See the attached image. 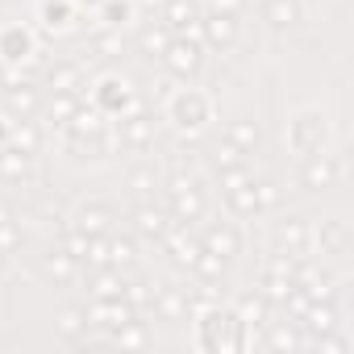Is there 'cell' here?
<instances>
[{
	"instance_id": "40",
	"label": "cell",
	"mask_w": 354,
	"mask_h": 354,
	"mask_svg": "<svg viewBox=\"0 0 354 354\" xmlns=\"http://www.w3.org/2000/svg\"><path fill=\"white\" fill-rule=\"evenodd\" d=\"M296 271H300V259H292V254H283V250H275L271 263H267V275L288 279V283H296Z\"/></svg>"
},
{
	"instance_id": "17",
	"label": "cell",
	"mask_w": 354,
	"mask_h": 354,
	"mask_svg": "<svg viewBox=\"0 0 354 354\" xmlns=\"http://www.w3.org/2000/svg\"><path fill=\"white\" fill-rule=\"evenodd\" d=\"M259 13L271 30H296L304 21V5L300 0H259Z\"/></svg>"
},
{
	"instance_id": "9",
	"label": "cell",
	"mask_w": 354,
	"mask_h": 354,
	"mask_svg": "<svg viewBox=\"0 0 354 354\" xmlns=\"http://www.w3.org/2000/svg\"><path fill=\"white\" fill-rule=\"evenodd\" d=\"M337 180H342V162L325 150H317L300 162V184L308 192H329V188H337Z\"/></svg>"
},
{
	"instance_id": "26",
	"label": "cell",
	"mask_w": 354,
	"mask_h": 354,
	"mask_svg": "<svg viewBox=\"0 0 354 354\" xmlns=\"http://www.w3.org/2000/svg\"><path fill=\"white\" fill-rule=\"evenodd\" d=\"M46 88L50 92H80L84 88V67L80 63H55L46 71Z\"/></svg>"
},
{
	"instance_id": "37",
	"label": "cell",
	"mask_w": 354,
	"mask_h": 354,
	"mask_svg": "<svg viewBox=\"0 0 354 354\" xmlns=\"http://www.w3.org/2000/svg\"><path fill=\"white\" fill-rule=\"evenodd\" d=\"M121 300H125L133 313H142V308H150V300H154V288H150L146 279H129V283L121 288Z\"/></svg>"
},
{
	"instance_id": "51",
	"label": "cell",
	"mask_w": 354,
	"mask_h": 354,
	"mask_svg": "<svg viewBox=\"0 0 354 354\" xmlns=\"http://www.w3.org/2000/svg\"><path fill=\"white\" fill-rule=\"evenodd\" d=\"M0 271H5V254H0Z\"/></svg>"
},
{
	"instance_id": "16",
	"label": "cell",
	"mask_w": 354,
	"mask_h": 354,
	"mask_svg": "<svg viewBox=\"0 0 354 354\" xmlns=\"http://www.w3.org/2000/svg\"><path fill=\"white\" fill-rule=\"evenodd\" d=\"M150 308H154L162 321H184V317L192 313V296H188V288H175V283H167V288H154V300H150Z\"/></svg>"
},
{
	"instance_id": "22",
	"label": "cell",
	"mask_w": 354,
	"mask_h": 354,
	"mask_svg": "<svg viewBox=\"0 0 354 354\" xmlns=\"http://www.w3.org/2000/svg\"><path fill=\"white\" fill-rule=\"evenodd\" d=\"M317 246H321V254L346 259V254H350V234H346V221H337V217L321 221V230H317Z\"/></svg>"
},
{
	"instance_id": "50",
	"label": "cell",
	"mask_w": 354,
	"mask_h": 354,
	"mask_svg": "<svg viewBox=\"0 0 354 354\" xmlns=\"http://www.w3.org/2000/svg\"><path fill=\"white\" fill-rule=\"evenodd\" d=\"M9 125H13V121H0V146L9 142Z\"/></svg>"
},
{
	"instance_id": "18",
	"label": "cell",
	"mask_w": 354,
	"mask_h": 354,
	"mask_svg": "<svg viewBox=\"0 0 354 354\" xmlns=\"http://www.w3.org/2000/svg\"><path fill=\"white\" fill-rule=\"evenodd\" d=\"M201 246H205V250H213V254H221V259L230 263V259L242 250V238H238V230H234L230 221H213V225H205Z\"/></svg>"
},
{
	"instance_id": "39",
	"label": "cell",
	"mask_w": 354,
	"mask_h": 354,
	"mask_svg": "<svg viewBox=\"0 0 354 354\" xmlns=\"http://www.w3.org/2000/svg\"><path fill=\"white\" fill-rule=\"evenodd\" d=\"M21 250V221L9 217V209H0V254Z\"/></svg>"
},
{
	"instance_id": "38",
	"label": "cell",
	"mask_w": 354,
	"mask_h": 354,
	"mask_svg": "<svg viewBox=\"0 0 354 354\" xmlns=\"http://www.w3.org/2000/svg\"><path fill=\"white\" fill-rule=\"evenodd\" d=\"M267 313H271V304H267L263 296H242V300H238V317H242L246 325H259V329H263V325H267Z\"/></svg>"
},
{
	"instance_id": "46",
	"label": "cell",
	"mask_w": 354,
	"mask_h": 354,
	"mask_svg": "<svg viewBox=\"0 0 354 354\" xmlns=\"http://www.w3.org/2000/svg\"><path fill=\"white\" fill-rule=\"evenodd\" d=\"M88 267H109V234L100 238H88V254H84Z\"/></svg>"
},
{
	"instance_id": "36",
	"label": "cell",
	"mask_w": 354,
	"mask_h": 354,
	"mask_svg": "<svg viewBox=\"0 0 354 354\" xmlns=\"http://www.w3.org/2000/svg\"><path fill=\"white\" fill-rule=\"evenodd\" d=\"M133 263H138V242H133V238H117V234H109V267L129 271Z\"/></svg>"
},
{
	"instance_id": "19",
	"label": "cell",
	"mask_w": 354,
	"mask_h": 354,
	"mask_svg": "<svg viewBox=\"0 0 354 354\" xmlns=\"http://www.w3.org/2000/svg\"><path fill=\"white\" fill-rule=\"evenodd\" d=\"M42 275H46L55 288H71V283H75V275H80V259H75V254H67V250L59 246V250L42 254Z\"/></svg>"
},
{
	"instance_id": "10",
	"label": "cell",
	"mask_w": 354,
	"mask_h": 354,
	"mask_svg": "<svg viewBox=\"0 0 354 354\" xmlns=\"http://www.w3.org/2000/svg\"><path fill=\"white\" fill-rule=\"evenodd\" d=\"M138 313L121 300V296H109V300H92V308H88V329H104L109 337L121 329V325H129Z\"/></svg>"
},
{
	"instance_id": "48",
	"label": "cell",
	"mask_w": 354,
	"mask_h": 354,
	"mask_svg": "<svg viewBox=\"0 0 354 354\" xmlns=\"http://www.w3.org/2000/svg\"><path fill=\"white\" fill-rule=\"evenodd\" d=\"M63 250H67V254H75V259L84 263V254H88V234H80V230L71 225V230L63 234Z\"/></svg>"
},
{
	"instance_id": "34",
	"label": "cell",
	"mask_w": 354,
	"mask_h": 354,
	"mask_svg": "<svg viewBox=\"0 0 354 354\" xmlns=\"http://www.w3.org/2000/svg\"><path fill=\"white\" fill-rule=\"evenodd\" d=\"M225 267H230V263H225L221 254L201 250V254H196V263H192L188 271H196V279H201V283H221V279H225Z\"/></svg>"
},
{
	"instance_id": "32",
	"label": "cell",
	"mask_w": 354,
	"mask_h": 354,
	"mask_svg": "<svg viewBox=\"0 0 354 354\" xmlns=\"http://www.w3.org/2000/svg\"><path fill=\"white\" fill-rule=\"evenodd\" d=\"M71 21H75L71 0H42V26H46L50 34H63V30H71Z\"/></svg>"
},
{
	"instance_id": "49",
	"label": "cell",
	"mask_w": 354,
	"mask_h": 354,
	"mask_svg": "<svg viewBox=\"0 0 354 354\" xmlns=\"http://www.w3.org/2000/svg\"><path fill=\"white\" fill-rule=\"evenodd\" d=\"M213 5V13H230V17H238L242 9H246V0H209Z\"/></svg>"
},
{
	"instance_id": "13",
	"label": "cell",
	"mask_w": 354,
	"mask_h": 354,
	"mask_svg": "<svg viewBox=\"0 0 354 354\" xmlns=\"http://www.w3.org/2000/svg\"><path fill=\"white\" fill-rule=\"evenodd\" d=\"M34 55H38V46H34V34L26 26H5L0 30V59H5L9 67H21Z\"/></svg>"
},
{
	"instance_id": "2",
	"label": "cell",
	"mask_w": 354,
	"mask_h": 354,
	"mask_svg": "<svg viewBox=\"0 0 354 354\" xmlns=\"http://www.w3.org/2000/svg\"><path fill=\"white\" fill-rule=\"evenodd\" d=\"M67 150H75L80 158H104L109 154V121L100 109H75V117L63 125Z\"/></svg>"
},
{
	"instance_id": "43",
	"label": "cell",
	"mask_w": 354,
	"mask_h": 354,
	"mask_svg": "<svg viewBox=\"0 0 354 354\" xmlns=\"http://www.w3.org/2000/svg\"><path fill=\"white\" fill-rule=\"evenodd\" d=\"M100 13H104V21L109 26H125L129 21V13H133V5H129V0H100Z\"/></svg>"
},
{
	"instance_id": "24",
	"label": "cell",
	"mask_w": 354,
	"mask_h": 354,
	"mask_svg": "<svg viewBox=\"0 0 354 354\" xmlns=\"http://www.w3.org/2000/svg\"><path fill=\"white\" fill-rule=\"evenodd\" d=\"M5 104H9V113H17V117H34V113L42 109V92H38L34 84H9V88H5Z\"/></svg>"
},
{
	"instance_id": "4",
	"label": "cell",
	"mask_w": 354,
	"mask_h": 354,
	"mask_svg": "<svg viewBox=\"0 0 354 354\" xmlns=\"http://www.w3.org/2000/svg\"><path fill=\"white\" fill-rule=\"evenodd\" d=\"M209 113H213V104H209V96H205L201 88H180V92L167 100V121L180 129V133H196V129H205Z\"/></svg>"
},
{
	"instance_id": "23",
	"label": "cell",
	"mask_w": 354,
	"mask_h": 354,
	"mask_svg": "<svg viewBox=\"0 0 354 354\" xmlns=\"http://www.w3.org/2000/svg\"><path fill=\"white\" fill-rule=\"evenodd\" d=\"M75 230L88 234V238L113 234V209H109V205H84V209L75 213Z\"/></svg>"
},
{
	"instance_id": "1",
	"label": "cell",
	"mask_w": 354,
	"mask_h": 354,
	"mask_svg": "<svg viewBox=\"0 0 354 354\" xmlns=\"http://www.w3.org/2000/svg\"><path fill=\"white\" fill-rule=\"evenodd\" d=\"M196 346L209 354H238L246 350V321L238 317V308L225 304H201L196 308Z\"/></svg>"
},
{
	"instance_id": "28",
	"label": "cell",
	"mask_w": 354,
	"mask_h": 354,
	"mask_svg": "<svg viewBox=\"0 0 354 354\" xmlns=\"http://www.w3.org/2000/svg\"><path fill=\"white\" fill-rule=\"evenodd\" d=\"M225 205L234 217H259V192H254V180L238 184V188H225Z\"/></svg>"
},
{
	"instance_id": "6",
	"label": "cell",
	"mask_w": 354,
	"mask_h": 354,
	"mask_svg": "<svg viewBox=\"0 0 354 354\" xmlns=\"http://www.w3.org/2000/svg\"><path fill=\"white\" fill-rule=\"evenodd\" d=\"M325 142H329V121H325V113L304 109L300 117H292V125H288V146H292L300 158L325 150Z\"/></svg>"
},
{
	"instance_id": "11",
	"label": "cell",
	"mask_w": 354,
	"mask_h": 354,
	"mask_svg": "<svg viewBox=\"0 0 354 354\" xmlns=\"http://www.w3.org/2000/svg\"><path fill=\"white\" fill-rule=\"evenodd\" d=\"M275 242H279V250H283V254H292V259H304V254H308V246H313L308 217H300V213H288V217L275 225Z\"/></svg>"
},
{
	"instance_id": "52",
	"label": "cell",
	"mask_w": 354,
	"mask_h": 354,
	"mask_svg": "<svg viewBox=\"0 0 354 354\" xmlns=\"http://www.w3.org/2000/svg\"><path fill=\"white\" fill-rule=\"evenodd\" d=\"M88 5H100V0H88Z\"/></svg>"
},
{
	"instance_id": "20",
	"label": "cell",
	"mask_w": 354,
	"mask_h": 354,
	"mask_svg": "<svg viewBox=\"0 0 354 354\" xmlns=\"http://www.w3.org/2000/svg\"><path fill=\"white\" fill-rule=\"evenodd\" d=\"M158 21H162L171 34H188V30H196V21H201V9H196V0H167Z\"/></svg>"
},
{
	"instance_id": "47",
	"label": "cell",
	"mask_w": 354,
	"mask_h": 354,
	"mask_svg": "<svg viewBox=\"0 0 354 354\" xmlns=\"http://www.w3.org/2000/svg\"><path fill=\"white\" fill-rule=\"evenodd\" d=\"M254 192H259V213H267V209L279 205V188L271 180H254Z\"/></svg>"
},
{
	"instance_id": "33",
	"label": "cell",
	"mask_w": 354,
	"mask_h": 354,
	"mask_svg": "<svg viewBox=\"0 0 354 354\" xmlns=\"http://www.w3.org/2000/svg\"><path fill=\"white\" fill-rule=\"evenodd\" d=\"M171 38H175V34H171L162 21H154V26H146V30L138 34V50H142L146 59H162V50H167Z\"/></svg>"
},
{
	"instance_id": "44",
	"label": "cell",
	"mask_w": 354,
	"mask_h": 354,
	"mask_svg": "<svg viewBox=\"0 0 354 354\" xmlns=\"http://www.w3.org/2000/svg\"><path fill=\"white\" fill-rule=\"evenodd\" d=\"M242 162H246V154H242L234 142H225V138H221V146L213 150V167H217V171H225V167H242Z\"/></svg>"
},
{
	"instance_id": "35",
	"label": "cell",
	"mask_w": 354,
	"mask_h": 354,
	"mask_svg": "<svg viewBox=\"0 0 354 354\" xmlns=\"http://www.w3.org/2000/svg\"><path fill=\"white\" fill-rule=\"evenodd\" d=\"M9 142H13L17 150H26V154H38V146H42V129H38L30 117H21L17 125H9Z\"/></svg>"
},
{
	"instance_id": "45",
	"label": "cell",
	"mask_w": 354,
	"mask_h": 354,
	"mask_svg": "<svg viewBox=\"0 0 354 354\" xmlns=\"http://www.w3.org/2000/svg\"><path fill=\"white\" fill-rule=\"evenodd\" d=\"M92 55H96V59H117V55H121V34H117V26L92 42Z\"/></svg>"
},
{
	"instance_id": "3",
	"label": "cell",
	"mask_w": 354,
	"mask_h": 354,
	"mask_svg": "<svg viewBox=\"0 0 354 354\" xmlns=\"http://www.w3.org/2000/svg\"><path fill=\"white\" fill-rule=\"evenodd\" d=\"M175 80H196L201 71H205V42L201 38H192V34H175L171 42H167V50H162V59H158Z\"/></svg>"
},
{
	"instance_id": "42",
	"label": "cell",
	"mask_w": 354,
	"mask_h": 354,
	"mask_svg": "<svg viewBox=\"0 0 354 354\" xmlns=\"http://www.w3.org/2000/svg\"><path fill=\"white\" fill-rule=\"evenodd\" d=\"M154 184H158L154 167H133V171H129V192H133V196H142V201H146V196L154 192Z\"/></svg>"
},
{
	"instance_id": "15",
	"label": "cell",
	"mask_w": 354,
	"mask_h": 354,
	"mask_svg": "<svg viewBox=\"0 0 354 354\" xmlns=\"http://www.w3.org/2000/svg\"><path fill=\"white\" fill-rule=\"evenodd\" d=\"M0 180L5 184H34V154H26L13 142H5L0 146Z\"/></svg>"
},
{
	"instance_id": "41",
	"label": "cell",
	"mask_w": 354,
	"mask_h": 354,
	"mask_svg": "<svg viewBox=\"0 0 354 354\" xmlns=\"http://www.w3.org/2000/svg\"><path fill=\"white\" fill-rule=\"evenodd\" d=\"M113 342H121V346H150V329H146V321H129V325H121L117 333H113Z\"/></svg>"
},
{
	"instance_id": "29",
	"label": "cell",
	"mask_w": 354,
	"mask_h": 354,
	"mask_svg": "<svg viewBox=\"0 0 354 354\" xmlns=\"http://www.w3.org/2000/svg\"><path fill=\"white\" fill-rule=\"evenodd\" d=\"M88 283H92V300H109V296H121L125 275H121L117 267H92Z\"/></svg>"
},
{
	"instance_id": "27",
	"label": "cell",
	"mask_w": 354,
	"mask_h": 354,
	"mask_svg": "<svg viewBox=\"0 0 354 354\" xmlns=\"http://www.w3.org/2000/svg\"><path fill=\"white\" fill-rule=\"evenodd\" d=\"M225 142H234V146H238V150L250 158V154L263 146V129H259L254 121H246V117H242V121H230V129H225Z\"/></svg>"
},
{
	"instance_id": "30",
	"label": "cell",
	"mask_w": 354,
	"mask_h": 354,
	"mask_svg": "<svg viewBox=\"0 0 354 354\" xmlns=\"http://www.w3.org/2000/svg\"><path fill=\"white\" fill-rule=\"evenodd\" d=\"M84 100H80V92H50V104H46V121L55 125V129H63L71 117H75V109H80Z\"/></svg>"
},
{
	"instance_id": "7",
	"label": "cell",
	"mask_w": 354,
	"mask_h": 354,
	"mask_svg": "<svg viewBox=\"0 0 354 354\" xmlns=\"http://www.w3.org/2000/svg\"><path fill=\"white\" fill-rule=\"evenodd\" d=\"M92 109H100L104 117H121V113H129L133 109V88H129V80L125 75H100L96 84H92Z\"/></svg>"
},
{
	"instance_id": "5",
	"label": "cell",
	"mask_w": 354,
	"mask_h": 354,
	"mask_svg": "<svg viewBox=\"0 0 354 354\" xmlns=\"http://www.w3.org/2000/svg\"><path fill=\"white\" fill-rule=\"evenodd\" d=\"M167 213H171V221H184V225L205 217V192L196 188L192 175H184V171L171 175V184H167Z\"/></svg>"
},
{
	"instance_id": "14",
	"label": "cell",
	"mask_w": 354,
	"mask_h": 354,
	"mask_svg": "<svg viewBox=\"0 0 354 354\" xmlns=\"http://www.w3.org/2000/svg\"><path fill=\"white\" fill-rule=\"evenodd\" d=\"M196 30H201V42L217 46V50H225V46L238 42V17H230V13H201Z\"/></svg>"
},
{
	"instance_id": "12",
	"label": "cell",
	"mask_w": 354,
	"mask_h": 354,
	"mask_svg": "<svg viewBox=\"0 0 354 354\" xmlns=\"http://www.w3.org/2000/svg\"><path fill=\"white\" fill-rule=\"evenodd\" d=\"M158 242L167 246V254L180 263V267H192V263H196V254L205 250V246H201V238H196V234H188V225H184V221H171V225H167V234H162Z\"/></svg>"
},
{
	"instance_id": "21",
	"label": "cell",
	"mask_w": 354,
	"mask_h": 354,
	"mask_svg": "<svg viewBox=\"0 0 354 354\" xmlns=\"http://www.w3.org/2000/svg\"><path fill=\"white\" fill-rule=\"evenodd\" d=\"M167 225H171V213H167V209H158V205H150V201H142V205L133 209V230H138L142 238L158 242V238L167 234Z\"/></svg>"
},
{
	"instance_id": "25",
	"label": "cell",
	"mask_w": 354,
	"mask_h": 354,
	"mask_svg": "<svg viewBox=\"0 0 354 354\" xmlns=\"http://www.w3.org/2000/svg\"><path fill=\"white\" fill-rule=\"evenodd\" d=\"M267 346L271 350H300L304 346V333H300V321H267Z\"/></svg>"
},
{
	"instance_id": "31",
	"label": "cell",
	"mask_w": 354,
	"mask_h": 354,
	"mask_svg": "<svg viewBox=\"0 0 354 354\" xmlns=\"http://www.w3.org/2000/svg\"><path fill=\"white\" fill-rule=\"evenodd\" d=\"M55 329H59L67 342H84V337H88V308H80V304H67V308L59 313Z\"/></svg>"
},
{
	"instance_id": "8",
	"label": "cell",
	"mask_w": 354,
	"mask_h": 354,
	"mask_svg": "<svg viewBox=\"0 0 354 354\" xmlns=\"http://www.w3.org/2000/svg\"><path fill=\"white\" fill-rule=\"evenodd\" d=\"M154 138H158V129H154V117H150V113L129 109V113L117 117V142H121L125 150H150Z\"/></svg>"
}]
</instances>
